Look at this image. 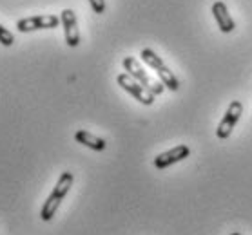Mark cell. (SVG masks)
<instances>
[{
  "mask_svg": "<svg viewBox=\"0 0 252 235\" xmlns=\"http://www.w3.org/2000/svg\"><path fill=\"white\" fill-rule=\"evenodd\" d=\"M73 181H75V176L71 172H63L60 178H58L57 184H55V188L53 192L49 194V197L46 199L44 203V207L40 210V219L42 221H51L55 217V213H57L58 207H60V203L63 201V197L67 195L69 188L73 186Z\"/></svg>",
  "mask_w": 252,
  "mask_h": 235,
  "instance_id": "6da1fadb",
  "label": "cell"
},
{
  "mask_svg": "<svg viewBox=\"0 0 252 235\" xmlns=\"http://www.w3.org/2000/svg\"><path fill=\"white\" fill-rule=\"evenodd\" d=\"M142 60L149 65L151 69L156 71V75H158L160 81L167 87V89H169V91H178V89H180V81H178V78L172 75L171 69L167 67L165 63L161 62V58L158 56L153 49H143V51H142Z\"/></svg>",
  "mask_w": 252,
  "mask_h": 235,
  "instance_id": "7a4b0ae2",
  "label": "cell"
},
{
  "mask_svg": "<svg viewBox=\"0 0 252 235\" xmlns=\"http://www.w3.org/2000/svg\"><path fill=\"white\" fill-rule=\"evenodd\" d=\"M122 65H124V69L129 73V75L134 78L136 81H140L145 89H149L153 94H161L163 92V89H165V85L161 83V81H156V80H153L145 71H143V67L140 65V62H138L136 58H132V56H127V58H124V62H122Z\"/></svg>",
  "mask_w": 252,
  "mask_h": 235,
  "instance_id": "3957f363",
  "label": "cell"
},
{
  "mask_svg": "<svg viewBox=\"0 0 252 235\" xmlns=\"http://www.w3.org/2000/svg\"><path fill=\"white\" fill-rule=\"evenodd\" d=\"M116 81H118V85H120L124 91L129 92L131 96L136 98L140 104H143V105H153V104H155V94H153L149 89H145L140 81L134 80L129 73H122V75H118Z\"/></svg>",
  "mask_w": 252,
  "mask_h": 235,
  "instance_id": "277c9868",
  "label": "cell"
},
{
  "mask_svg": "<svg viewBox=\"0 0 252 235\" xmlns=\"http://www.w3.org/2000/svg\"><path fill=\"white\" fill-rule=\"evenodd\" d=\"M241 112H243V105H241V102H230L229 109H227L225 116L221 118V121H220L218 129H216V136H218L220 139H227L230 134H232L236 123L240 121Z\"/></svg>",
  "mask_w": 252,
  "mask_h": 235,
  "instance_id": "5b68a950",
  "label": "cell"
},
{
  "mask_svg": "<svg viewBox=\"0 0 252 235\" xmlns=\"http://www.w3.org/2000/svg\"><path fill=\"white\" fill-rule=\"evenodd\" d=\"M62 22L57 15H36V17H28L18 20L17 29L20 33H29V31H38V29H53Z\"/></svg>",
  "mask_w": 252,
  "mask_h": 235,
  "instance_id": "8992f818",
  "label": "cell"
},
{
  "mask_svg": "<svg viewBox=\"0 0 252 235\" xmlns=\"http://www.w3.org/2000/svg\"><path fill=\"white\" fill-rule=\"evenodd\" d=\"M63 26V35H65V44L69 47H78L80 44V31H78V22L73 9H63L60 15Z\"/></svg>",
  "mask_w": 252,
  "mask_h": 235,
  "instance_id": "52a82bcc",
  "label": "cell"
},
{
  "mask_svg": "<svg viewBox=\"0 0 252 235\" xmlns=\"http://www.w3.org/2000/svg\"><path fill=\"white\" fill-rule=\"evenodd\" d=\"M190 156V149L187 145H178L174 149L171 150H165V152H161L155 157V166L156 168H167V166L174 165L178 161L185 159V157H189Z\"/></svg>",
  "mask_w": 252,
  "mask_h": 235,
  "instance_id": "ba28073f",
  "label": "cell"
},
{
  "mask_svg": "<svg viewBox=\"0 0 252 235\" xmlns=\"http://www.w3.org/2000/svg\"><path fill=\"white\" fill-rule=\"evenodd\" d=\"M212 15L218 22V27L221 29V33H230L236 29V22L232 20V17L229 15V9L221 0H216L212 4Z\"/></svg>",
  "mask_w": 252,
  "mask_h": 235,
  "instance_id": "9c48e42d",
  "label": "cell"
},
{
  "mask_svg": "<svg viewBox=\"0 0 252 235\" xmlns=\"http://www.w3.org/2000/svg\"><path fill=\"white\" fill-rule=\"evenodd\" d=\"M75 139L80 145H86V147L96 150V152H102V150H105V147H107L105 139L98 138V136H94V134H91V132H87V131H76Z\"/></svg>",
  "mask_w": 252,
  "mask_h": 235,
  "instance_id": "30bf717a",
  "label": "cell"
},
{
  "mask_svg": "<svg viewBox=\"0 0 252 235\" xmlns=\"http://www.w3.org/2000/svg\"><path fill=\"white\" fill-rule=\"evenodd\" d=\"M0 44H2V46H6V47H9V46L15 44V36H13L11 31H7L2 24H0Z\"/></svg>",
  "mask_w": 252,
  "mask_h": 235,
  "instance_id": "8fae6325",
  "label": "cell"
},
{
  "mask_svg": "<svg viewBox=\"0 0 252 235\" xmlns=\"http://www.w3.org/2000/svg\"><path fill=\"white\" fill-rule=\"evenodd\" d=\"M89 4H91L93 11L98 13V15H102L105 11V0H89Z\"/></svg>",
  "mask_w": 252,
  "mask_h": 235,
  "instance_id": "7c38bea8",
  "label": "cell"
},
{
  "mask_svg": "<svg viewBox=\"0 0 252 235\" xmlns=\"http://www.w3.org/2000/svg\"><path fill=\"white\" fill-rule=\"evenodd\" d=\"M230 235H240V234H238V232H232V234H230Z\"/></svg>",
  "mask_w": 252,
  "mask_h": 235,
  "instance_id": "4fadbf2b",
  "label": "cell"
}]
</instances>
